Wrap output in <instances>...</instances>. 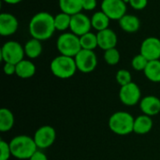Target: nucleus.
Returning a JSON list of instances; mask_svg holds the SVG:
<instances>
[{
  "label": "nucleus",
  "mask_w": 160,
  "mask_h": 160,
  "mask_svg": "<svg viewBox=\"0 0 160 160\" xmlns=\"http://www.w3.org/2000/svg\"><path fill=\"white\" fill-rule=\"evenodd\" d=\"M56 31L54 26V16L46 11L36 13L29 22V33L33 38L40 41L47 40Z\"/></svg>",
  "instance_id": "obj_1"
},
{
  "label": "nucleus",
  "mask_w": 160,
  "mask_h": 160,
  "mask_svg": "<svg viewBox=\"0 0 160 160\" xmlns=\"http://www.w3.org/2000/svg\"><path fill=\"white\" fill-rule=\"evenodd\" d=\"M9 146L12 157L21 160L29 159L38 150L34 138L27 135H19L12 138Z\"/></svg>",
  "instance_id": "obj_2"
},
{
  "label": "nucleus",
  "mask_w": 160,
  "mask_h": 160,
  "mask_svg": "<svg viewBox=\"0 0 160 160\" xmlns=\"http://www.w3.org/2000/svg\"><path fill=\"white\" fill-rule=\"evenodd\" d=\"M135 118L128 112H116L109 119V128L116 135L126 136L133 132Z\"/></svg>",
  "instance_id": "obj_3"
},
{
  "label": "nucleus",
  "mask_w": 160,
  "mask_h": 160,
  "mask_svg": "<svg viewBox=\"0 0 160 160\" xmlns=\"http://www.w3.org/2000/svg\"><path fill=\"white\" fill-rule=\"evenodd\" d=\"M52 73L59 79H69L73 77L78 70L74 57L58 55L52 59L50 64Z\"/></svg>",
  "instance_id": "obj_4"
},
{
  "label": "nucleus",
  "mask_w": 160,
  "mask_h": 160,
  "mask_svg": "<svg viewBox=\"0 0 160 160\" xmlns=\"http://www.w3.org/2000/svg\"><path fill=\"white\" fill-rule=\"evenodd\" d=\"M56 48L60 54L75 57L82 50L80 37L72 32H66L61 34L56 40Z\"/></svg>",
  "instance_id": "obj_5"
},
{
  "label": "nucleus",
  "mask_w": 160,
  "mask_h": 160,
  "mask_svg": "<svg viewBox=\"0 0 160 160\" xmlns=\"http://www.w3.org/2000/svg\"><path fill=\"white\" fill-rule=\"evenodd\" d=\"M1 59L4 63H10L17 65L24 59V48L21 43L15 40H8L5 42L0 52Z\"/></svg>",
  "instance_id": "obj_6"
},
{
  "label": "nucleus",
  "mask_w": 160,
  "mask_h": 160,
  "mask_svg": "<svg viewBox=\"0 0 160 160\" xmlns=\"http://www.w3.org/2000/svg\"><path fill=\"white\" fill-rule=\"evenodd\" d=\"M74 59L78 70L82 73H90L98 67V57L94 51L82 49Z\"/></svg>",
  "instance_id": "obj_7"
},
{
  "label": "nucleus",
  "mask_w": 160,
  "mask_h": 160,
  "mask_svg": "<svg viewBox=\"0 0 160 160\" xmlns=\"http://www.w3.org/2000/svg\"><path fill=\"white\" fill-rule=\"evenodd\" d=\"M100 7L111 20L119 21L127 14V2L124 0H102Z\"/></svg>",
  "instance_id": "obj_8"
},
{
  "label": "nucleus",
  "mask_w": 160,
  "mask_h": 160,
  "mask_svg": "<svg viewBox=\"0 0 160 160\" xmlns=\"http://www.w3.org/2000/svg\"><path fill=\"white\" fill-rule=\"evenodd\" d=\"M119 98L124 105L135 106L142 100V92L139 85L132 82L127 85L121 86Z\"/></svg>",
  "instance_id": "obj_9"
},
{
  "label": "nucleus",
  "mask_w": 160,
  "mask_h": 160,
  "mask_svg": "<svg viewBox=\"0 0 160 160\" xmlns=\"http://www.w3.org/2000/svg\"><path fill=\"white\" fill-rule=\"evenodd\" d=\"M33 138L38 149H47L54 143L56 132L52 127L43 126L36 130Z\"/></svg>",
  "instance_id": "obj_10"
},
{
  "label": "nucleus",
  "mask_w": 160,
  "mask_h": 160,
  "mask_svg": "<svg viewBox=\"0 0 160 160\" xmlns=\"http://www.w3.org/2000/svg\"><path fill=\"white\" fill-rule=\"evenodd\" d=\"M140 53L142 54L148 61L160 59V39L157 37L146 38L141 45Z\"/></svg>",
  "instance_id": "obj_11"
},
{
  "label": "nucleus",
  "mask_w": 160,
  "mask_h": 160,
  "mask_svg": "<svg viewBox=\"0 0 160 160\" xmlns=\"http://www.w3.org/2000/svg\"><path fill=\"white\" fill-rule=\"evenodd\" d=\"M92 23H91V18H89L86 14H83L82 12L74 14L71 16V22H70V32L77 35L78 37H82L84 34L91 32Z\"/></svg>",
  "instance_id": "obj_12"
},
{
  "label": "nucleus",
  "mask_w": 160,
  "mask_h": 160,
  "mask_svg": "<svg viewBox=\"0 0 160 160\" xmlns=\"http://www.w3.org/2000/svg\"><path fill=\"white\" fill-rule=\"evenodd\" d=\"M19 27L17 18L8 12L0 14V35L3 37H9L15 34Z\"/></svg>",
  "instance_id": "obj_13"
},
{
  "label": "nucleus",
  "mask_w": 160,
  "mask_h": 160,
  "mask_svg": "<svg viewBox=\"0 0 160 160\" xmlns=\"http://www.w3.org/2000/svg\"><path fill=\"white\" fill-rule=\"evenodd\" d=\"M97 36H98V47L102 49L103 51L116 48L118 38H117V35L115 34L113 30L107 28L105 30L98 32Z\"/></svg>",
  "instance_id": "obj_14"
},
{
  "label": "nucleus",
  "mask_w": 160,
  "mask_h": 160,
  "mask_svg": "<svg viewBox=\"0 0 160 160\" xmlns=\"http://www.w3.org/2000/svg\"><path fill=\"white\" fill-rule=\"evenodd\" d=\"M140 109L145 115H158L160 112V99L156 96H146L140 101Z\"/></svg>",
  "instance_id": "obj_15"
},
{
  "label": "nucleus",
  "mask_w": 160,
  "mask_h": 160,
  "mask_svg": "<svg viewBox=\"0 0 160 160\" xmlns=\"http://www.w3.org/2000/svg\"><path fill=\"white\" fill-rule=\"evenodd\" d=\"M118 22L121 29L127 33H135L141 27L140 19L132 14H126L118 21Z\"/></svg>",
  "instance_id": "obj_16"
},
{
  "label": "nucleus",
  "mask_w": 160,
  "mask_h": 160,
  "mask_svg": "<svg viewBox=\"0 0 160 160\" xmlns=\"http://www.w3.org/2000/svg\"><path fill=\"white\" fill-rule=\"evenodd\" d=\"M153 128V120L151 116L142 114L135 118L133 132L139 135H144L149 133Z\"/></svg>",
  "instance_id": "obj_17"
},
{
  "label": "nucleus",
  "mask_w": 160,
  "mask_h": 160,
  "mask_svg": "<svg viewBox=\"0 0 160 160\" xmlns=\"http://www.w3.org/2000/svg\"><path fill=\"white\" fill-rule=\"evenodd\" d=\"M36 73L35 64L27 59H23L16 65V75L21 79H29Z\"/></svg>",
  "instance_id": "obj_18"
},
{
  "label": "nucleus",
  "mask_w": 160,
  "mask_h": 160,
  "mask_svg": "<svg viewBox=\"0 0 160 160\" xmlns=\"http://www.w3.org/2000/svg\"><path fill=\"white\" fill-rule=\"evenodd\" d=\"M59 8L62 12L72 16L83 9L82 0H59Z\"/></svg>",
  "instance_id": "obj_19"
},
{
  "label": "nucleus",
  "mask_w": 160,
  "mask_h": 160,
  "mask_svg": "<svg viewBox=\"0 0 160 160\" xmlns=\"http://www.w3.org/2000/svg\"><path fill=\"white\" fill-rule=\"evenodd\" d=\"M110 21H111V19L102 10L97 11L91 17L92 28H94L98 32L105 30V29L109 28Z\"/></svg>",
  "instance_id": "obj_20"
},
{
  "label": "nucleus",
  "mask_w": 160,
  "mask_h": 160,
  "mask_svg": "<svg viewBox=\"0 0 160 160\" xmlns=\"http://www.w3.org/2000/svg\"><path fill=\"white\" fill-rule=\"evenodd\" d=\"M25 55L30 59L38 58L42 52V44L41 41L36 38L29 39L23 46Z\"/></svg>",
  "instance_id": "obj_21"
},
{
  "label": "nucleus",
  "mask_w": 160,
  "mask_h": 160,
  "mask_svg": "<svg viewBox=\"0 0 160 160\" xmlns=\"http://www.w3.org/2000/svg\"><path fill=\"white\" fill-rule=\"evenodd\" d=\"M14 115L7 108H2L0 110V131L8 132L14 126Z\"/></svg>",
  "instance_id": "obj_22"
},
{
  "label": "nucleus",
  "mask_w": 160,
  "mask_h": 160,
  "mask_svg": "<svg viewBox=\"0 0 160 160\" xmlns=\"http://www.w3.org/2000/svg\"><path fill=\"white\" fill-rule=\"evenodd\" d=\"M143 73L150 82H160V60L149 61Z\"/></svg>",
  "instance_id": "obj_23"
},
{
  "label": "nucleus",
  "mask_w": 160,
  "mask_h": 160,
  "mask_svg": "<svg viewBox=\"0 0 160 160\" xmlns=\"http://www.w3.org/2000/svg\"><path fill=\"white\" fill-rule=\"evenodd\" d=\"M71 15L67 14L65 12H60L54 16V26L56 31L64 32L70 27Z\"/></svg>",
  "instance_id": "obj_24"
},
{
  "label": "nucleus",
  "mask_w": 160,
  "mask_h": 160,
  "mask_svg": "<svg viewBox=\"0 0 160 160\" xmlns=\"http://www.w3.org/2000/svg\"><path fill=\"white\" fill-rule=\"evenodd\" d=\"M80 42L82 49L94 51L97 47H98V36L92 32H88L83 36L80 37Z\"/></svg>",
  "instance_id": "obj_25"
},
{
  "label": "nucleus",
  "mask_w": 160,
  "mask_h": 160,
  "mask_svg": "<svg viewBox=\"0 0 160 160\" xmlns=\"http://www.w3.org/2000/svg\"><path fill=\"white\" fill-rule=\"evenodd\" d=\"M120 52L116 48L104 51V60L110 66H115L120 61Z\"/></svg>",
  "instance_id": "obj_26"
},
{
  "label": "nucleus",
  "mask_w": 160,
  "mask_h": 160,
  "mask_svg": "<svg viewBox=\"0 0 160 160\" xmlns=\"http://www.w3.org/2000/svg\"><path fill=\"white\" fill-rule=\"evenodd\" d=\"M148 63H149V61L142 54L139 53L133 57V59L131 61V66H132L133 69H135L137 71H144Z\"/></svg>",
  "instance_id": "obj_27"
},
{
  "label": "nucleus",
  "mask_w": 160,
  "mask_h": 160,
  "mask_svg": "<svg viewBox=\"0 0 160 160\" xmlns=\"http://www.w3.org/2000/svg\"><path fill=\"white\" fill-rule=\"evenodd\" d=\"M116 82L119 85L124 86L127 85L130 82H132V76L130 74V72L127 69H120L116 72V76H115Z\"/></svg>",
  "instance_id": "obj_28"
},
{
  "label": "nucleus",
  "mask_w": 160,
  "mask_h": 160,
  "mask_svg": "<svg viewBox=\"0 0 160 160\" xmlns=\"http://www.w3.org/2000/svg\"><path fill=\"white\" fill-rule=\"evenodd\" d=\"M0 160H8L11 155V150L9 142H7L3 140L0 141Z\"/></svg>",
  "instance_id": "obj_29"
},
{
  "label": "nucleus",
  "mask_w": 160,
  "mask_h": 160,
  "mask_svg": "<svg viewBox=\"0 0 160 160\" xmlns=\"http://www.w3.org/2000/svg\"><path fill=\"white\" fill-rule=\"evenodd\" d=\"M129 6L135 10H142L148 5V0H128Z\"/></svg>",
  "instance_id": "obj_30"
},
{
  "label": "nucleus",
  "mask_w": 160,
  "mask_h": 160,
  "mask_svg": "<svg viewBox=\"0 0 160 160\" xmlns=\"http://www.w3.org/2000/svg\"><path fill=\"white\" fill-rule=\"evenodd\" d=\"M98 1L97 0H82V8L86 11L94 10L97 8Z\"/></svg>",
  "instance_id": "obj_31"
},
{
  "label": "nucleus",
  "mask_w": 160,
  "mask_h": 160,
  "mask_svg": "<svg viewBox=\"0 0 160 160\" xmlns=\"http://www.w3.org/2000/svg\"><path fill=\"white\" fill-rule=\"evenodd\" d=\"M4 73L8 76L16 74V65L10 64V63H5L4 64Z\"/></svg>",
  "instance_id": "obj_32"
},
{
  "label": "nucleus",
  "mask_w": 160,
  "mask_h": 160,
  "mask_svg": "<svg viewBox=\"0 0 160 160\" xmlns=\"http://www.w3.org/2000/svg\"><path fill=\"white\" fill-rule=\"evenodd\" d=\"M28 160H48V158L43 152L38 150Z\"/></svg>",
  "instance_id": "obj_33"
},
{
  "label": "nucleus",
  "mask_w": 160,
  "mask_h": 160,
  "mask_svg": "<svg viewBox=\"0 0 160 160\" xmlns=\"http://www.w3.org/2000/svg\"><path fill=\"white\" fill-rule=\"evenodd\" d=\"M22 0H3V2L8 4V5H16V4H19L21 3Z\"/></svg>",
  "instance_id": "obj_34"
},
{
  "label": "nucleus",
  "mask_w": 160,
  "mask_h": 160,
  "mask_svg": "<svg viewBox=\"0 0 160 160\" xmlns=\"http://www.w3.org/2000/svg\"><path fill=\"white\" fill-rule=\"evenodd\" d=\"M124 1H125V2H127V3L128 2V0H124Z\"/></svg>",
  "instance_id": "obj_35"
}]
</instances>
